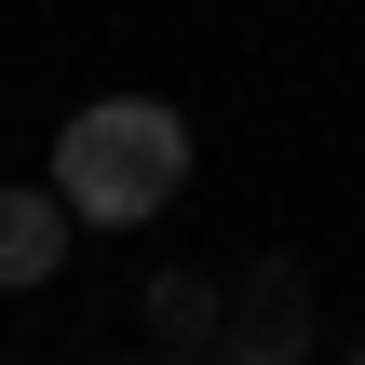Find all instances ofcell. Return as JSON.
<instances>
[{
  "label": "cell",
  "mask_w": 365,
  "mask_h": 365,
  "mask_svg": "<svg viewBox=\"0 0 365 365\" xmlns=\"http://www.w3.org/2000/svg\"><path fill=\"white\" fill-rule=\"evenodd\" d=\"M190 108H163V95H95V108H68V135H54V203L81 217V230H149V217H176V190H190Z\"/></svg>",
  "instance_id": "cell-1"
},
{
  "label": "cell",
  "mask_w": 365,
  "mask_h": 365,
  "mask_svg": "<svg viewBox=\"0 0 365 365\" xmlns=\"http://www.w3.org/2000/svg\"><path fill=\"white\" fill-rule=\"evenodd\" d=\"M203 365H312V257H257L244 284H217Z\"/></svg>",
  "instance_id": "cell-2"
},
{
  "label": "cell",
  "mask_w": 365,
  "mask_h": 365,
  "mask_svg": "<svg viewBox=\"0 0 365 365\" xmlns=\"http://www.w3.org/2000/svg\"><path fill=\"white\" fill-rule=\"evenodd\" d=\"M68 244H81V217L54 203V190H0V284L27 298V284H54L68 271Z\"/></svg>",
  "instance_id": "cell-3"
},
{
  "label": "cell",
  "mask_w": 365,
  "mask_h": 365,
  "mask_svg": "<svg viewBox=\"0 0 365 365\" xmlns=\"http://www.w3.org/2000/svg\"><path fill=\"white\" fill-rule=\"evenodd\" d=\"M135 325H149V352H217V284L203 271H163L135 298Z\"/></svg>",
  "instance_id": "cell-4"
},
{
  "label": "cell",
  "mask_w": 365,
  "mask_h": 365,
  "mask_svg": "<svg viewBox=\"0 0 365 365\" xmlns=\"http://www.w3.org/2000/svg\"><path fill=\"white\" fill-rule=\"evenodd\" d=\"M135 365H203V352H135Z\"/></svg>",
  "instance_id": "cell-5"
},
{
  "label": "cell",
  "mask_w": 365,
  "mask_h": 365,
  "mask_svg": "<svg viewBox=\"0 0 365 365\" xmlns=\"http://www.w3.org/2000/svg\"><path fill=\"white\" fill-rule=\"evenodd\" d=\"M352 365H365V339H352Z\"/></svg>",
  "instance_id": "cell-6"
}]
</instances>
